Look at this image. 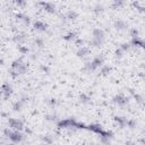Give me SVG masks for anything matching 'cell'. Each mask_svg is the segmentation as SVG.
I'll use <instances>...</instances> for the list:
<instances>
[{
  "label": "cell",
  "instance_id": "f35d334b",
  "mask_svg": "<svg viewBox=\"0 0 145 145\" xmlns=\"http://www.w3.org/2000/svg\"><path fill=\"white\" fill-rule=\"evenodd\" d=\"M140 143H142V145H145V137H143V138L140 139Z\"/></svg>",
  "mask_w": 145,
  "mask_h": 145
},
{
  "label": "cell",
  "instance_id": "ac0fdd59",
  "mask_svg": "<svg viewBox=\"0 0 145 145\" xmlns=\"http://www.w3.org/2000/svg\"><path fill=\"white\" fill-rule=\"evenodd\" d=\"M96 69H97V68L92 63V61H88V62H86V63L84 65V70L87 71V72H94Z\"/></svg>",
  "mask_w": 145,
  "mask_h": 145
},
{
  "label": "cell",
  "instance_id": "44dd1931",
  "mask_svg": "<svg viewBox=\"0 0 145 145\" xmlns=\"http://www.w3.org/2000/svg\"><path fill=\"white\" fill-rule=\"evenodd\" d=\"M79 99H80L79 101H80L83 104H87V103H89V102H91V96H89V95H87V94H85V93L80 94Z\"/></svg>",
  "mask_w": 145,
  "mask_h": 145
},
{
  "label": "cell",
  "instance_id": "f1b7e54d",
  "mask_svg": "<svg viewBox=\"0 0 145 145\" xmlns=\"http://www.w3.org/2000/svg\"><path fill=\"white\" fill-rule=\"evenodd\" d=\"M121 6H123V1H121V0H114L112 2V7L113 8H119Z\"/></svg>",
  "mask_w": 145,
  "mask_h": 145
},
{
  "label": "cell",
  "instance_id": "9c48e42d",
  "mask_svg": "<svg viewBox=\"0 0 145 145\" xmlns=\"http://www.w3.org/2000/svg\"><path fill=\"white\" fill-rule=\"evenodd\" d=\"M113 26H114V28H116L117 31H123V29L127 28V24H126V22L122 20V19H117V20H114Z\"/></svg>",
  "mask_w": 145,
  "mask_h": 145
},
{
  "label": "cell",
  "instance_id": "1f68e13d",
  "mask_svg": "<svg viewBox=\"0 0 145 145\" xmlns=\"http://www.w3.org/2000/svg\"><path fill=\"white\" fill-rule=\"evenodd\" d=\"M40 68H41V70H42L44 74H46V75H49V74H50V68H49L48 66L41 65V66H40Z\"/></svg>",
  "mask_w": 145,
  "mask_h": 145
},
{
  "label": "cell",
  "instance_id": "30bf717a",
  "mask_svg": "<svg viewBox=\"0 0 145 145\" xmlns=\"http://www.w3.org/2000/svg\"><path fill=\"white\" fill-rule=\"evenodd\" d=\"M86 129L87 130H91V131H93V133H95V134H99V135H101L104 130H103V128L100 126V125H88L87 127H86Z\"/></svg>",
  "mask_w": 145,
  "mask_h": 145
},
{
  "label": "cell",
  "instance_id": "484cf974",
  "mask_svg": "<svg viewBox=\"0 0 145 145\" xmlns=\"http://www.w3.org/2000/svg\"><path fill=\"white\" fill-rule=\"evenodd\" d=\"M103 10H104V7H103V5H101V3H96V5L94 6V12L99 14V12H102Z\"/></svg>",
  "mask_w": 145,
  "mask_h": 145
},
{
  "label": "cell",
  "instance_id": "ab89813d",
  "mask_svg": "<svg viewBox=\"0 0 145 145\" xmlns=\"http://www.w3.org/2000/svg\"><path fill=\"white\" fill-rule=\"evenodd\" d=\"M140 46H142V48L145 50V41H143V43H142V45H140Z\"/></svg>",
  "mask_w": 145,
  "mask_h": 145
},
{
  "label": "cell",
  "instance_id": "52a82bcc",
  "mask_svg": "<svg viewBox=\"0 0 145 145\" xmlns=\"http://www.w3.org/2000/svg\"><path fill=\"white\" fill-rule=\"evenodd\" d=\"M92 63L96 67V68H101L104 63V57L102 54H99V56H95L92 60Z\"/></svg>",
  "mask_w": 145,
  "mask_h": 145
},
{
  "label": "cell",
  "instance_id": "7bdbcfd3",
  "mask_svg": "<svg viewBox=\"0 0 145 145\" xmlns=\"http://www.w3.org/2000/svg\"><path fill=\"white\" fill-rule=\"evenodd\" d=\"M41 145H48V144H45V143H42V144H41Z\"/></svg>",
  "mask_w": 145,
  "mask_h": 145
},
{
  "label": "cell",
  "instance_id": "b9f144b4",
  "mask_svg": "<svg viewBox=\"0 0 145 145\" xmlns=\"http://www.w3.org/2000/svg\"><path fill=\"white\" fill-rule=\"evenodd\" d=\"M142 133H143V134H144V135H145V128H144V129H143V131H142Z\"/></svg>",
  "mask_w": 145,
  "mask_h": 145
},
{
  "label": "cell",
  "instance_id": "8d00e7d4",
  "mask_svg": "<svg viewBox=\"0 0 145 145\" xmlns=\"http://www.w3.org/2000/svg\"><path fill=\"white\" fill-rule=\"evenodd\" d=\"M125 145H136V143H135L134 140H127V142L125 143Z\"/></svg>",
  "mask_w": 145,
  "mask_h": 145
},
{
  "label": "cell",
  "instance_id": "7c38bea8",
  "mask_svg": "<svg viewBox=\"0 0 145 145\" xmlns=\"http://www.w3.org/2000/svg\"><path fill=\"white\" fill-rule=\"evenodd\" d=\"M114 121L118 123L119 128H125V127L127 126L128 119L125 118V117H119V116H117V117H114Z\"/></svg>",
  "mask_w": 145,
  "mask_h": 145
},
{
  "label": "cell",
  "instance_id": "603a6c76",
  "mask_svg": "<svg viewBox=\"0 0 145 145\" xmlns=\"http://www.w3.org/2000/svg\"><path fill=\"white\" fill-rule=\"evenodd\" d=\"M42 142L48 144V145H50V144L53 143V137L51 135H44V136H42Z\"/></svg>",
  "mask_w": 145,
  "mask_h": 145
},
{
  "label": "cell",
  "instance_id": "2e32d148",
  "mask_svg": "<svg viewBox=\"0 0 145 145\" xmlns=\"http://www.w3.org/2000/svg\"><path fill=\"white\" fill-rule=\"evenodd\" d=\"M25 40H26V37H25L24 34H18V35H15V36L12 37V41H14L15 43H17L18 45H22V44L25 42Z\"/></svg>",
  "mask_w": 145,
  "mask_h": 145
},
{
  "label": "cell",
  "instance_id": "5b68a950",
  "mask_svg": "<svg viewBox=\"0 0 145 145\" xmlns=\"http://www.w3.org/2000/svg\"><path fill=\"white\" fill-rule=\"evenodd\" d=\"M92 34H93V39L104 42V40H105V33H104V31L102 28H94L92 31Z\"/></svg>",
  "mask_w": 145,
  "mask_h": 145
},
{
  "label": "cell",
  "instance_id": "e0dca14e",
  "mask_svg": "<svg viewBox=\"0 0 145 145\" xmlns=\"http://www.w3.org/2000/svg\"><path fill=\"white\" fill-rule=\"evenodd\" d=\"M24 105H25V102H23L22 100H18V101H16V102L14 103L12 109H14V111L19 112V111H22V109L24 108Z\"/></svg>",
  "mask_w": 145,
  "mask_h": 145
},
{
  "label": "cell",
  "instance_id": "8fae6325",
  "mask_svg": "<svg viewBox=\"0 0 145 145\" xmlns=\"http://www.w3.org/2000/svg\"><path fill=\"white\" fill-rule=\"evenodd\" d=\"M63 16H65V18H66L67 20H75V19L78 17V12H77L76 10L70 9V10H68Z\"/></svg>",
  "mask_w": 145,
  "mask_h": 145
},
{
  "label": "cell",
  "instance_id": "4316f807",
  "mask_svg": "<svg viewBox=\"0 0 145 145\" xmlns=\"http://www.w3.org/2000/svg\"><path fill=\"white\" fill-rule=\"evenodd\" d=\"M18 51L22 53V54H27L29 52V49L27 46H24V45H18Z\"/></svg>",
  "mask_w": 145,
  "mask_h": 145
},
{
  "label": "cell",
  "instance_id": "ffe728a7",
  "mask_svg": "<svg viewBox=\"0 0 145 145\" xmlns=\"http://www.w3.org/2000/svg\"><path fill=\"white\" fill-rule=\"evenodd\" d=\"M110 70H111L110 66H108V65H103V66L101 67V69H100V75H102V76H106V75L110 72Z\"/></svg>",
  "mask_w": 145,
  "mask_h": 145
},
{
  "label": "cell",
  "instance_id": "ba28073f",
  "mask_svg": "<svg viewBox=\"0 0 145 145\" xmlns=\"http://www.w3.org/2000/svg\"><path fill=\"white\" fill-rule=\"evenodd\" d=\"M40 5H41L46 11H49V12H51V14L56 12V5H54L53 2H40Z\"/></svg>",
  "mask_w": 145,
  "mask_h": 145
},
{
  "label": "cell",
  "instance_id": "d4e9b609",
  "mask_svg": "<svg viewBox=\"0 0 145 145\" xmlns=\"http://www.w3.org/2000/svg\"><path fill=\"white\" fill-rule=\"evenodd\" d=\"M130 48H131V44H129V43H121V44H120V46H119V49H121L123 52L129 51V50H130Z\"/></svg>",
  "mask_w": 145,
  "mask_h": 145
},
{
  "label": "cell",
  "instance_id": "9a60e30c",
  "mask_svg": "<svg viewBox=\"0 0 145 145\" xmlns=\"http://www.w3.org/2000/svg\"><path fill=\"white\" fill-rule=\"evenodd\" d=\"M63 40L65 41H68V42H72V41L75 42L77 40V34L75 32H69L66 35H63Z\"/></svg>",
  "mask_w": 145,
  "mask_h": 145
},
{
  "label": "cell",
  "instance_id": "e575fe53",
  "mask_svg": "<svg viewBox=\"0 0 145 145\" xmlns=\"http://www.w3.org/2000/svg\"><path fill=\"white\" fill-rule=\"evenodd\" d=\"M75 44H76V45L78 46V49H79V48H82V46H83V41H82V40H79V39H77V40L75 41Z\"/></svg>",
  "mask_w": 145,
  "mask_h": 145
},
{
  "label": "cell",
  "instance_id": "f546056e",
  "mask_svg": "<svg viewBox=\"0 0 145 145\" xmlns=\"http://www.w3.org/2000/svg\"><path fill=\"white\" fill-rule=\"evenodd\" d=\"M138 34H139V32H138L137 28H131V29H130V36H131V39L138 37Z\"/></svg>",
  "mask_w": 145,
  "mask_h": 145
},
{
  "label": "cell",
  "instance_id": "7a4b0ae2",
  "mask_svg": "<svg viewBox=\"0 0 145 145\" xmlns=\"http://www.w3.org/2000/svg\"><path fill=\"white\" fill-rule=\"evenodd\" d=\"M25 139V135L22 133V131H18V130H14V133L11 134V136L9 137V140L12 143V144H18L20 142H23Z\"/></svg>",
  "mask_w": 145,
  "mask_h": 145
},
{
  "label": "cell",
  "instance_id": "d590c367",
  "mask_svg": "<svg viewBox=\"0 0 145 145\" xmlns=\"http://www.w3.org/2000/svg\"><path fill=\"white\" fill-rule=\"evenodd\" d=\"M28 57H29V59H31V60H33V61H35V60L37 59V54H36L35 52H33V53H31V54H29Z\"/></svg>",
  "mask_w": 145,
  "mask_h": 145
},
{
  "label": "cell",
  "instance_id": "6da1fadb",
  "mask_svg": "<svg viewBox=\"0 0 145 145\" xmlns=\"http://www.w3.org/2000/svg\"><path fill=\"white\" fill-rule=\"evenodd\" d=\"M8 123H9V128H11V129H14V130L22 131L23 128H24V122H23V120L17 119V118H9V119H8Z\"/></svg>",
  "mask_w": 145,
  "mask_h": 145
},
{
  "label": "cell",
  "instance_id": "d6986e66",
  "mask_svg": "<svg viewBox=\"0 0 145 145\" xmlns=\"http://www.w3.org/2000/svg\"><path fill=\"white\" fill-rule=\"evenodd\" d=\"M133 97L135 99L136 103H137V104H139V105H142V104L145 102V99H144L140 94H138V93H134V94H133Z\"/></svg>",
  "mask_w": 145,
  "mask_h": 145
},
{
  "label": "cell",
  "instance_id": "277c9868",
  "mask_svg": "<svg viewBox=\"0 0 145 145\" xmlns=\"http://www.w3.org/2000/svg\"><path fill=\"white\" fill-rule=\"evenodd\" d=\"M112 101L116 103V104H118L119 106H123V105H126L127 103H128V97H126V96H123L122 94H117V95H114L113 97H112Z\"/></svg>",
  "mask_w": 145,
  "mask_h": 145
},
{
  "label": "cell",
  "instance_id": "60d3db41",
  "mask_svg": "<svg viewBox=\"0 0 145 145\" xmlns=\"http://www.w3.org/2000/svg\"><path fill=\"white\" fill-rule=\"evenodd\" d=\"M142 106H143V108H145V102H144V103L142 104Z\"/></svg>",
  "mask_w": 145,
  "mask_h": 145
},
{
  "label": "cell",
  "instance_id": "74e56055",
  "mask_svg": "<svg viewBox=\"0 0 145 145\" xmlns=\"http://www.w3.org/2000/svg\"><path fill=\"white\" fill-rule=\"evenodd\" d=\"M25 3H26L25 1H20V0L16 1V5H19V6H23V5H25Z\"/></svg>",
  "mask_w": 145,
  "mask_h": 145
},
{
  "label": "cell",
  "instance_id": "3957f363",
  "mask_svg": "<svg viewBox=\"0 0 145 145\" xmlns=\"http://www.w3.org/2000/svg\"><path fill=\"white\" fill-rule=\"evenodd\" d=\"M1 94L3 96V99H9V96L12 94V86L9 83H3L1 86Z\"/></svg>",
  "mask_w": 145,
  "mask_h": 145
},
{
  "label": "cell",
  "instance_id": "5bb4252c",
  "mask_svg": "<svg viewBox=\"0 0 145 145\" xmlns=\"http://www.w3.org/2000/svg\"><path fill=\"white\" fill-rule=\"evenodd\" d=\"M88 53H89V49L86 48V46H82V48H79V49L77 50V52H76L77 57H79V58H84V57H86Z\"/></svg>",
  "mask_w": 145,
  "mask_h": 145
},
{
  "label": "cell",
  "instance_id": "83f0119b",
  "mask_svg": "<svg viewBox=\"0 0 145 145\" xmlns=\"http://www.w3.org/2000/svg\"><path fill=\"white\" fill-rule=\"evenodd\" d=\"M91 44H92L93 46L100 48V46L103 44V42H102V41H99V40H95V39H93V37H92V40H91Z\"/></svg>",
  "mask_w": 145,
  "mask_h": 145
},
{
  "label": "cell",
  "instance_id": "4fadbf2b",
  "mask_svg": "<svg viewBox=\"0 0 145 145\" xmlns=\"http://www.w3.org/2000/svg\"><path fill=\"white\" fill-rule=\"evenodd\" d=\"M16 17H17V19H18V20L23 22L25 25H29V23H31V19H29V17H28L27 15H25V14L18 12V14L16 15Z\"/></svg>",
  "mask_w": 145,
  "mask_h": 145
},
{
  "label": "cell",
  "instance_id": "cb8c5ba5",
  "mask_svg": "<svg viewBox=\"0 0 145 145\" xmlns=\"http://www.w3.org/2000/svg\"><path fill=\"white\" fill-rule=\"evenodd\" d=\"M34 43L36 44L37 48H43V46H44V41H43L42 37H36V39L34 40Z\"/></svg>",
  "mask_w": 145,
  "mask_h": 145
},
{
  "label": "cell",
  "instance_id": "4dcf8cb0",
  "mask_svg": "<svg viewBox=\"0 0 145 145\" xmlns=\"http://www.w3.org/2000/svg\"><path fill=\"white\" fill-rule=\"evenodd\" d=\"M122 53H123V51H122L121 49H117L116 52H114V57H116L117 59H120V58H122V56H123Z\"/></svg>",
  "mask_w": 145,
  "mask_h": 145
},
{
  "label": "cell",
  "instance_id": "d6a6232c",
  "mask_svg": "<svg viewBox=\"0 0 145 145\" xmlns=\"http://www.w3.org/2000/svg\"><path fill=\"white\" fill-rule=\"evenodd\" d=\"M45 119H46V120H50V121H54V120L58 119V116H57V114H46Z\"/></svg>",
  "mask_w": 145,
  "mask_h": 145
},
{
  "label": "cell",
  "instance_id": "8992f818",
  "mask_svg": "<svg viewBox=\"0 0 145 145\" xmlns=\"http://www.w3.org/2000/svg\"><path fill=\"white\" fill-rule=\"evenodd\" d=\"M33 26L35 29H37L40 32H48V25L42 20H35L33 23Z\"/></svg>",
  "mask_w": 145,
  "mask_h": 145
},
{
  "label": "cell",
  "instance_id": "836d02e7",
  "mask_svg": "<svg viewBox=\"0 0 145 145\" xmlns=\"http://www.w3.org/2000/svg\"><path fill=\"white\" fill-rule=\"evenodd\" d=\"M49 104H50L51 106H57V105H59V101L56 100V99H51V100L49 101Z\"/></svg>",
  "mask_w": 145,
  "mask_h": 145
},
{
  "label": "cell",
  "instance_id": "7402d4cb",
  "mask_svg": "<svg viewBox=\"0 0 145 145\" xmlns=\"http://www.w3.org/2000/svg\"><path fill=\"white\" fill-rule=\"evenodd\" d=\"M127 127H128L129 129H131V130L136 129V127H137V121H136V119H128Z\"/></svg>",
  "mask_w": 145,
  "mask_h": 145
}]
</instances>
